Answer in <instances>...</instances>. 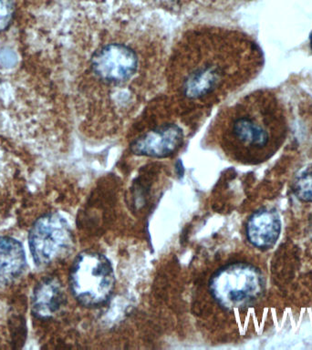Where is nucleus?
I'll list each match as a JSON object with an SVG mask.
<instances>
[{
    "instance_id": "obj_1",
    "label": "nucleus",
    "mask_w": 312,
    "mask_h": 350,
    "mask_svg": "<svg viewBox=\"0 0 312 350\" xmlns=\"http://www.w3.org/2000/svg\"><path fill=\"white\" fill-rule=\"evenodd\" d=\"M82 38V119L94 135L133 124L166 85V33L131 3L94 7Z\"/></svg>"
},
{
    "instance_id": "obj_2",
    "label": "nucleus",
    "mask_w": 312,
    "mask_h": 350,
    "mask_svg": "<svg viewBox=\"0 0 312 350\" xmlns=\"http://www.w3.org/2000/svg\"><path fill=\"white\" fill-rule=\"evenodd\" d=\"M253 38L237 30L197 26L180 36L169 52L166 94L198 122L248 83L262 67Z\"/></svg>"
},
{
    "instance_id": "obj_3",
    "label": "nucleus",
    "mask_w": 312,
    "mask_h": 350,
    "mask_svg": "<svg viewBox=\"0 0 312 350\" xmlns=\"http://www.w3.org/2000/svg\"><path fill=\"white\" fill-rule=\"evenodd\" d=\"M211 124L210 136L227 155L244 163L270 158L287 133L283 104L270 90L244 96L219 111Z\"/></svg>"
},
{
    "instance_id": "obj_4",
    "label": "nucleus",
    "mask_w": 312,
    "mask_h": 350,
    "mask_svg": "<svg viewBox=\"0 0 312 350\" xmlns=\"http://www.w3.org/2000/svg\"><path fill=\"white\" fill-rule=\"evenodd\" d=\"M197 122L168 95L157 96L134 120L130 150L144 157H171L185 142V128Z\"/></svg>"
},
{
    "instance_id": "obj_5",
    "label": "nucleus",
    "mask_w": 312,
    "mask_h": 350,
    "mask_svg": "<svg viewBox=\"0 0 312 350\" xmlns=\"http://www.w3.org/2000/svg\"><path fill=\"white\" fill-rule=\"evenodd\" d=\"M70 286L73 297L85 308H100L106 305L115 287L111 262L97 252H82L71 267Z\"/></svg>"
},
{
    "instance_id": "obj_6",
    "label": "nucleus",
    "mask_w": 312,
    "mask_h": 350,
    "mask_svg": "<svg viewBox=\"0 0 312 350\" xmlns=\"http://www.w3.org/2000/svg\"><path fill=\"white\" fill-rule=\"evenodd\" d=\"M208 288L213 299L226 310L253 305L264 291L262 273L248 262L224 265L211 276Z\"/></svg>"
},
{
    "instance_id": "obj_7",
    "label": "nucleus",
    "mask_w": 312,
    "mask_h": 350,
    "mask_svg": "<svg viewBox=\"0 0 312 350\" xmlns=\"http://www.w3.org/2000/svg\"><path fill=\"white\" fill-rule=\"evenodd\" d=\"M29 245L35 264L51 265L67 254L73 245L68 221L57 213L41 216L30 229Z\"/></svg>"
},
{
    "instance_id": "obj_8",
    "label": "nucleus",
    "mask_w": 312,
    "mask_h": 350,
    "mask_svg": "<svg viewBox=\"0 0 312 350\" xmlns=\"http://www.w3.org/2000/svg\"><path fill=\"white\" fill-rule=\"evenodd\" d=\"M248 242L255 247L272 248L281 232V220L273 209H261L249 217L246 227Z\"/></svg>"
},
{
    "instance_id": "obj_9",
    "label": "nucleus",
    "mask_w": 312,
    "mask_h": 350,
    "mask_svg": "<svg viewBox=\"0 0 312 350\" xmlns=\"http://www.w3.org/2000/svg\"><path fill=\"white\" fill-rule=\"evenodd\" d=\"M65 303L62 284L55 278L44 279L36 286L32 297V312L41 319L54 317Z\"/></svg>"
},
{
    "instance_id": "obj_10",
    "label": "nucleus",
    "mask_w": 312,
    "mask_h": 350,
    "mask_svg": "<svg viewBox=\"0 0 312 350\" xmlns=\"http://www.w3.org/2000/svg\"><path fill=\"white\" fill-rule=\"evenodd\" d=\"M26 267L23 246L12 237H0V286L14 283Z\"/></svg>"
},
{
    "instance_id": "obj_11",
    "label": "nucleus",
    "mask_w": 312,
    "mask_h": 350,
    "mask_svg": "<svg viewBox=\"0 0 312 350\" xmlns=\"http://www.w3.org/2000/svg\"><path fill=\"white\" fill-rule=\"evenodd\" d=\"M294 193L302 201L312 202V168L297 178Z\"/></svg>"
},
{
    "instance_id": "obj_12",
    "label": "nucleus",
    "mask_w": 312,
    "mask_h": 350,
    "mask_svg": "<svg viewBox=\"0 0 312 350\" xmlns=\"http://www.w3.org/2000/svg\"><path fill=\"white\" fill-rule=\"evenodd\" d=\"M14 12L13 0H0V32L5 31L12 23Z\"/></svg>"
},
{
    "instance_id": "obj_13",
    "label": "nucleus",
    "mask_w": 312,
    "mask_h": 350,
    "mask_svg": "<svg viewBox=\"0 0 312 350\" xmlns=\"http://www.w3.org/2000/svg\"><path fill=\"white\" fill-rule=\"evenodd\" d=\"M191 1L201 3V4H215L218 5V2L223 1V0H191Z\"/></svg>"
},
{
    "instance_id": "obj_14",
    "label": "nucleus",
    "mask_w": 312,
    "mask_h": 350,
    "mask_svg": "<svg viewBox=\"0 0 312 350\" xmlns=\"http://www.w3.org/2000/svg\"><path fill=\"white\" fill-rule=\"evenodd\" d=\"M311 51H312V34L311 36Z\"/></svg>"
}]
</instances>
